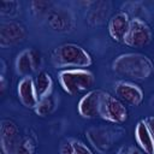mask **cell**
Masks as SVG:
<instances>
[{
	"label": "cell",
	"mask_w": 154,
	"mask_h": 154,
	"mask_svg": "<svg viewBox=\"0 0 154 154\" xmlns=\"http://www.w3.org/2000/svg\"><path fill=\"white\" fill-rule=\"evenodd\" d=\"M112 70L118 76L135 81H144L153 73L154 65L144 54L123 53L113 60Z\"/></svg>",
	"instance_id": "6da1fadb"
},
{
	"label": "cell",
	"mask_w": 154,
	"mask_h": 154,
	"mask_svg": "<svg viewBox=\"0 0 154 154\" xmlns=\"http://www.w3.org/2000/svg\"><path fill=\"white\" fill-rule=\"evenodd\" d=\"M51 59L57 69H87L93 64L91 55L77 43H64L54 48Z\"/></svg>",
	"instance_id": "7a4b0ae2"
},
{
	"label": "cell",
	"mask_w": 154,
	"mask_h": 154,
	"mask_svg": "<svg viewBox=\"0 0 154 154\" xmlns=\"http://www.w3.org/2000/svg\"><path fill=\"white\" fill-rule=\"evenodd\" d=\"M58 79L64 91L71 96L90 91L95 83L94 73L88 69L61 70L58 73Z\"/></svg>",
	"instance_id": "3957f363"
},
{
	"label": "cell",
	"mask_w": 154,
	"mask_h": 154,
	"mask_svg": "<svg viewBox=\"0 0 154 154\" xmlns=\"http://www.w3.org/2000/svg\"><path fill=\"white\" fill-rule=\"evenodd\" d=\"M123 134V129L109 126H91L85 131V136L89 143L99 154H106L113 143L122 137Z\"/></svg>",
	"instance_id": "277c9868"
},
{
	"label": "cell",
	"mask_w": 154,
	"mask_h": 154,
	"mask_svg": "<svg viewBox=\"0 0 154 154\" xmlns=\"http://www.w3.org/2000/svg\"><path fill=\"white\" fill-rule=\"evenodd\" d=\"M100 118L112 124H123L128 119V109L117 96L105 91L100 105Z\"/></svg>",
	"instance_id": "5b68a950"
},
{
	"label": "cell",
	"mask_w": 154,
	"mask_h": 154,
	"mask_svg": "<svg viewBox=\"0 0 154 154\" xmlns=\"http://www.w3.org/2000/svg\"><path fill=\"white\" fill-rule=\"evenodd\" d=\"M152 41V30L149 25L141 18H131L129 30L123 43L131 48H140L147 46Z\"/></svg>",
	"instance_id": "8992f818"
},
{
	"label": "cell",
	"mask_w": 154,
	"mask_h": 154,
	"mask_svg": "<svg viewBox=\"0 0 154 154\" xmlns=\"http://www.w3.org/2000/svg\"><path fill=\"white\" fill-rule=\"evenodd\" d=\"M20 140L17 124L10 119H2L0 123V148L2 154H14Z\"/></svg>",
	"instance_id": "52a82bcc"
},
{
	"label": "cell",
	"mask_w": 154,
	"mask_h": 154,
	"mask_svg": "<svg viewBox=\"0 0 154 154\" xmlns=\"http://www.w3.org/2000/svg\"><path fill=\"white\" fill-rule=\"evenodd\" d=\"M103 93L105 91L101 89H91L90 91L85 93L77 105L79 116L85 119H94L100 117V105Z\"/></svg>",
	"instance_id": "ba28073f"
},
{
	"label": "cell",
	"mask_w": 154,
	"mask_h": 154,
	"mask_svg": "<svg viewBox=\"0 0 154 154\" xmlns=\"http://www.w3.org/2000/svg\"><path fill=\"white\" fill-rule=\"evenodd\" d=\"M26 35L25 28L16 20H7L0 24V47L7 48L24 40Z\"/></svg>",
	"instance_id": "9c48e42d"
},
{
	"label": "cell",
	"mask_w": 154,
	"mask_h": 154,
	"mask_svg": "<svg viewBox=\"0 0 154 154\" xmlns=\"http://www.w3.org/2000/svg\"><path fill=\"white\" fill-rule=\"evenodd\" d=\"M116 96L122 101L130 106H140L143 101V91L142 89L128 81H118L114 84Z\"/></svg>",
	"instance_id": "30bf717a"
},
{
	"label": "cell",
	"mask_w": 154,
	"mask_h": 154,
	"mask_svg": "<svg viewBox=\"0 0 154 154\" xmlns=\"http://www.w3.org/2000/svg\"><path fill=\"white\" fill-rule=\"evenodd\" d=\"M48 25L52 30L58 32H67L71 31L75 26V18L73 14L63 7L54 8L48 14Z\"/></svg>",
	"instance_id": "8fae6325"
},
{
	"label": "cell",
	"mask_w": 154,
	"mask_h": 154,
	"mask_svg": "<svg viewBox=\"0 0 154 154\" xmlns=\"http://www.w3.org/2000/svg\"><path fill=\"white\" fill-rule=\"evenodd\" d=\"M17 94L23 106L35 109V107L38 103V97L36 94L34 78L31 76L20 78V81L17 84Z\"/></svg>",
	"instance_id": "7c38bea8"
},
{
	"label": "cell",
	"mask_w": 154,
	"mask_h": 154,
	"mask_svg": "<svg viewBox=\"0 0 154 154\" xmlns=\"http://www.w3.org/2000/svg\"><path fill=\"white\" fill-rule=\"evenodd\" d=\"M131 18L124 11L116 13L108 20V34L111 38L116 42H123L125 35L129 30Z\"/></svg>",
	"instance_id": "4fadbf2b"
},
{
	"label": "cell",
	"mask_w": 154,
	"mask_h": 154,
	"mask_svg": "<svg viewBox=\"0 0 154 154\" xmlns=\"http://www.w3.org/2000/svg\"><path fill=\"white\" fill-rule=\"evenodd\" d=\"M135 140L146 154H154V138L143 119L135 126Z\"/></svg>",
	"instance_id": "5bb4252c"
},
{
	"label": "cell",
	"mask_w": 154,
	"mask_h": 154,
	"mask_svg": "<svg viewBox=\"0 0 154 154\" xmlns=\"http://www.w3.org/2000/svg\"><path fill=\"white\" fill-rule=\"evenodd\" d=\"M109 2L108 1H96L91 2V7L88 11L87 20L90 25H100L102 24L109 13Z\"/></svg>",
	"instance_id": "9a60e30c"
},
{
	"label": "cell",
	"mask_w": 154,
	"mask_h": 154,
	"mask_svg": "<svg viewBox=\"0 0 154 154\" xmlns=\"http://www.w3.org/2000/svg\"><path fill=\"white\" fill-rule=\"evenodd\" d=\"M34 83H35V89H36L38 100L52 95L53 79H52V76L47 71H38V73L34 78Z\"/></svg>",
	"instance_id": "2e32d148"
},
{
	"label": "cell",
	"mask_w": 154,
	"mask_h": 154,
	"mask_svg": "<svg viewBox=\"0 0 154 154\" xmlns=\"http://www.w3.org/2000/svg\"><path fill=\"white\" fill-rule=\"evenodd\" d=\"M16 71L22 77L31 76V73L35 72L32 59H31V49H29V48L24 49V51H22L17 55V59H16Z\"/></svg>",
	"instance_id": "e0dca14e"
},
{
	"label": "cell",
	"mask_w": 154,
	"mask_h": 154,
	"mask_svg": "<svg viewBox=\"0 0 154 154\" xmlns=\"http://www.w3.org/2000/svg\"><path fill=\"white\" fill-rule=\"evenodd\" d=\"M55 108H57V99L52 94L45 99L38 100V103L35 107V112L40 117H46V116L53 113L55 111Z\"/></svg>",
	"instance_id": "ac0fdd59"
},
{
	"label": "cell",
	"mask_w": 154,
	"mask_h": 154,
	"mask_svg": "<svg viewBox=\"0 0 154 154\" xmlns=\"http://www.w3.org/2000/svg\"><path fill=\"white\" fill-rule=\"evenodd\" d=\"M20 5L16 0L10 1H0V14L6 17H13L18 13Z\"/></svg>",
	"instance_id": "d6986e66"
},
{
	"label": "cell",
	"mask_w": 154,
	"mask_h": 154,
	"mask_svg": "<svg viewBox=\"0 0 154 154\" xmlns=\"http://www.w3.org/2000/svg\"><path fill=\"white\" fill-rule=\"evenodd\" d=\"M35 152H36V144L34 140L30 137H23L14 154H35Z\"/></svg>",
	"instance_id": "ffe728a7"
},
{
	"label": "cell",
	"mask_w": 154,
	"mask_h": 154,
	"mask_svg": "<svg viewBox=\"0 0 154 154\" xmlns=\"http://www.w3.org/2000/svg\"><path fill=\"white\" fill-rule=\"evenodd\" d=\"M30 7H31V11L36 16L49 14L51 11H52V4L49 1H41V0L31 1L30 2Z\"/></svg>",
	"instance_id": "44dd1931"
},
{
	"label": "cell",
	"mask_w": 154,
	"mask_h": 154,
	"mask_svg": "<svg viewBox=\"0 0 154 154\" xmlns=\"http://www.w3.org/2000/svg\"><path fill=\"white\" fill-rule=\"evenodd\" d=\"M71 141H72V144H73L77 154H94L93 150L82 141L76 140V138H71Z\"/></svg>",
	"instance_id": "7402d4cb"
},
{
	"label": "cell",
	"mask_w": 154,
	"mask_h": 154,
	"mask_svg": "<svg viewBox=\"0 0 154 154\" xmlns=\"http://www.w3.org/2000/svg\"><path fill=\"white\" fill-rule=\"evenodd\" d=\"M59 154H77L71 138H67L61 142V144L59 147Z\"/></svg>",
	"instance_id": "603a6c76"
},
{
	"label": "cell",
	"mask_w": 154,
	"mask_h": 154,
	"mask_svg": "<svg viewBox=\"0 0 154 154\" xmlns=\"http://www.w3.org/2000/svg\"><path fill=\"white\" fill-rule=\"evenodd\" d=\"M31 59H32V64H34V70L37 71L41 67V64H42L41 53L36 49H31Z\"/></svg>",
	"instance_id": "cb8c5ba5"
},
{
	"label": "cell",
	"mask_w": 154,
	"mask_h": 154,
	"mask_svg": "<svg viewBox=\"0 0 154 154\" xmlns=\"http://www.w3.org/2000/svg\"><path fill=\"white\" fill-rule=\"evenodd\" d=\"M143 120L147 124V126H148V129H149V131H150V134H152V136L154 138V116H148Z\"/></svg>",
	"instance_id": "d4e9b609"
},
{
	"label": "cell",
	"mask_w": 154,
	"mask_h": 154,
	"mask_svg": "<svg viewBox=\"0 0 154 154\" xmlns=\"http://www.w3.org/2000/svg\"><path fill=\"white\" fill-rule=\"evenodd\" d=\"M116 154H130V147L123 146V147H120V148L117 150Z\"/></svg>",
	"instance_id": "484cf974"
},
{
	"label": "cell",
	"mask_w": 154,
	"mask_h": 154,
	"mask_svg": "<svg viewBox=\"0 0 154 154\" xmlns=\"http://www.w3.org/2000/svg\"><path fill=\"white\" fill-rule=\"evenodd\" d=\"M5 88H6V82H5V76L1 75V87H0V93L4 94L5 91Z\"/></svg>",
	"instance_id": "4316f807"
},
{
	"label": "cell",
	"mask_w": 154,
	"mask_h": 154,
	"mask_svg": "<svg viewBox=\"0 0 154 154\" xmlns=\"http://www.w3.org/2000/svg\"><path fill=\"white\" fill-rule=\"evenodd\" d=\"M130 154H142L137 148L135 147H130Z\"/></svg>",
	"instance_id": "83f0119b"
}]
</instances>
